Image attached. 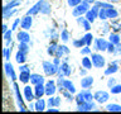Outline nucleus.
Here are the masks:
<instances>
[{"label":"nucleus","mask_w":121,"mask_h":114,"mask_svg":"<svg viewBox=\"0 0 121 114\" xmlns=\"http://www.w3.org/2000/svg\"><path fill=\"white\" fill-rule=\"evenodd\" d=\"M43 70H44V74L47 76H53L56 74H58V70L59 67L54 65L53 62H49V61H44L43 62Z\"/></svg>","instance_id":"nucleus-1"},{"label":"nucleus","mask_w":121,"mask_h":114,"mask_svg":"<svg viewBox=\"0 0 121 114\" xmlns=\"http://www.w3.org/2000/svg\"><path fill=\"white\" fill-rule=\"evenodd\" d=\"M88 10H90V3L83 1V0H82V3H81V4H78V5L74 8L73 15H74V17H81V15L86 14Z\"/></svg>","instance_id":"nucleus-2"},{"label":"nucleus","mask_w":121,"mask_h":114,"mask_svg":"<svg viewBox=\"0 0 121 114\" xmlns=\"http://www.w3.org/2000/svg\"><path fill=\"white\" fill-rule=\"evenodd\" d=\"M91 60H92L93 66L97 67V68L104 67L105 63H106V62H105V57L101 56L100 53H92V55H91Z\"/></svg>","instance_id":"nucleus-3"},{"label":"nucleus","mask_w":121,"mask_h":114,"mask_svg":"<svg viewBox=\"0 0 121 114\" xmlns=\"http://www.w3.org/2000/svg\"><path fill=\"white\" fill-rule=\"evenodd\" d=\"M93 95H95V100H96L97 103H100V104H104V103H106L110 99L108 93L105 91V90H98Z\"/></svg>","instance_id":"nucleus-4"},{"label":"nucleus","mask_w":121,"mask_h":114,"mask_svg":"<svg viewBox=\"0 0 121 114\" xmlns=\"http://www.w3.org/2000/svg\"><path fill=\"white\" fill-rule=\"evenodd\" d=\"M98 11H100V6L95 5L93 8H91V9L86 13V19H87V20H90L91 23H93L95 19L98 18Z\"/></svg>","instance_id":"nucleus-5"},{"label":"nucleus","mask_w":121,"mask_h":114,"mask_svg":"<svg viewBox=\"0 0 121 114\" xmlns=\"http://www.w3.org/2000/svg\"><path fill=\"white\" fill-rule=\"evenodd\" d=\"M107 47H108V42L105 41L104 38H98L95 42V49L96 51H107Z\"/></svg>","instance_id":"nucleus-6"},{"label":"nucleus","mask_w":121,"mask_h":114,"mask_svg":"<svg viewBox=\"0 0 121 114\" xmlns=\"http://www.w3.org/2000/svg\"><path fill=\"white\" fill-rule=\"evenodd\" d=\"M71 72H72V70H71V67L68 66V63H67V62H63V63L59 66L58 76H59V77H63V76H69Z\"/></svg>","instance_id":"nucleus-7"},{"label":"nucleus","mask_w":121,"mask_h":114,"mask_svg":"<svg viewBox=\"0 0 121 114\" xmlns=\"http://www.w3.org/2000/svg\"><path fill=\"white\" fill-rule=\"evenodd\" d=\"M57 90L56 87V82L53 81V80H49V81L45 84V95H48V96H53Z\"/></svg>","instance_id":"nucleus-8"},{"label":"nucleus","mask_w":121,"mask_h":114,"mask_svg":"<svg viewBox=\"0 0 121 114\" xmlns=\"http://www.w3.org/2000/svg\"><path fill=\"white\" fill-rule=\"evenodd\" d=\"M32 24H33V18H32V15H28V14H26L25 17L22 19V22H20V25H22V28L24 30L30 29Z\"/></svg>","instance_id":"nucleus-9"},{"label":"nucleus","mask_w":121,"mask_h":114,"mask_svg":"<svg viewBox=\"0 0 121 114\" xmlns=\"http://www.w3.org/2000/svg\"><path fill=\"white\" fill-rule=\"evenodd\" d=\"M34 94H35L37 99H40L43 95H45V85H44V84L34 85Z\"/></svg>","instance_id":"nucleus-10"},{"label":"nucleus","mask_w":121,"mask_h":114,"mask_svg":"<svg viewBox=\"0 0 121 114\" xmlns=\"http://www.w3.org/2000/svg\"><path fill=\"white\" fill-rule=\"evenodd\" d=\"M4 68H5V72H6V75L9 76V77L13 80V81H15L17 80V75H15V72H14V68H13V65L9 63V62H6L5 65H4Z\"/></svg>","instance_id":"nucleus-11"},{"label":"nucleus","mask_w":121,"mask_h":114,"mask_svg":"<svg viewBox=\"0 0 121 114\" xmlns=\"http://www.w3.org/2000/svg\"><path fill=\"white\" fill-rule=\"evenodd\" d=\"M95 108V105L92 104V101H85V103H81V104H78L77 109L79 112H88V110H92Z\"/></svg>","instance_id":"nucleus-12"},{"label":"nucleus","mask_w":121,"mask_h":114,"mask_svg":"<svg viewBox=\"0 0 121 114\" xmlns=\"http://www.w3.org/2000/svg\"><path fill=\"white\" fill-rule=\"evenodd\" d=\"M30 84H33V85L44 84V77L39 74H32L30 75Z\"/></svg>","instance_id":"nucleus-13"},{"label":"nucleus","mask_w":121,"mask_h":114,"mask_svg":"<svg viewBox=\"0 0 121 114\" xmlns=\"http://www.w3.org/2000/svg\"><path fill=\"white\" fill-rule=\"evenodd\" d=\"M24 96H25V100L32 101L33 99L35 98V94H34V89H32L30 86H25V87H24Z\"/></svg>","instance_id":"nucleus-14"},{"label":"nucleus","mask_w":121,"mask_h":114,"mask_svg":"<svg viewBox=\"0 0 121 114\" xmlns=\"http://www.w3.org/2000/svg\"><path fill=\"white\" fill-rule=\"evenodd\" d=\"M59 87H63V89H66V90H68V91H71L72 94L76 93V87H74V85L69 81V80H64V79H63L62 85H60Z\"/></svg>","instance_id":"nucleus-15"},{"label":"nucleus","mask_w":121,"mask_h":114,"mask_svg":"<svg viewBox=\"0 0 121 114\" xmlns=\"http://www.w3.org/2000/svg\"><path fill=\"white\" fill-rule=\"evenodd\" d=\"M43 3H44V0H40V1L37 3L33 8H30L26 14H28V15H35V14H38L40 11V8H42V5H43Z\"/></svg>","instance_id":"nucleus-16"},{"label":"nucleus","mask_w":121,"mask_h":114,"mask_svg":"<svg viewBox=\"0 0 121 114\" xmlns=\"http://www.w3.org/2000/svg\"><path fill=\"white\" fill-rule=\"evenodd\" d=\"M93 84V77L92 76H86V77H83L81 80V86L83 87V89H88V87L92 86Z\"/></svg>","instance_id":"nucleus-17"},{"label":"nucleus","mask_w":121,"mask_h":114,"mask_svg":"<svg viewBox=\"0 0 121 114\" xmlns=\"http://www.w3.org/2000/svg\"><path fill=\"white\" fill-rule=\"evenodd\" d=\"M77 22H78V24L82 25V28L85 30H90L91 29V22L87 20L86 18H82V15L81 17H77Z\"/></svg>","instance_id":"nucleus-18"},{"label":"nucleus","mask_w":121,"mask_h":114,"mask_svg":"<svg viewBox=\"0 0 121 114\" xmlns=\"http://www.w3.org/2000/svg\"><path fill=\"white\" fill-rule=\"evenodd\" d=\"M30 71H20V74H19V80H20V82L23 84H26L28 81H30Z\"/></svg>","instance_id":"nucleus-19"},{"label":"nucleus","mask_w":121,"mask_h":114,"mask_svg":"<svg viewBox=\"0 0 121 114\" xmlns=\"http://www.w3.org/2000/svg\"><path fill=\"white\" fill-rule=\"evenodd\" d=\"M17 37H18L19 43H20V42H25V43H28V42L30 41V36L25 32V30H22V32H19Z\"/></svg>","instance_id":"nucleus-20"},{"label":"nucleus","mask_w":121,"mask_h":114,"mask_svg":"<svg viewBox=\"0 0 121 114\" xmlns=\"http://www.w3.org/2000/svg\"><path fill=\"white\" fill-rule=\"evenodd\" d=\"M117 71H119V65H117V62H112V63H110L108 68L105 71V75H111V74H115Z\"/></svg>","instance_id":"nucleus-21"},{"label":"nucleus","mask_w":121,"mask_h":114,"mask_svg":"<svg viewBox=\"0 0 121 114\" xmlns=\"http://www.w3.org/2000/svg\"><path fill=\"white\" fill-rule=\"evenodd\" d=\"M34 109L38 110V112H43V110L45 109V101L43 100V99H38L37 103L34 104Z\"/></svg>","instance_id":"nucleus-22"},{"label":"nucleus","mask_w":121,"mask_h":114,"mask_svg":"<svg viewBox=\"0 0 121 114\" xmlns=\"http://www.w3.org/2000/svg\"><path fill=\"white\" fill-rule=\"evenodd\" d=\"M82 66H83V68L91 70V68H92V66H93L92 60H91L90 57H83V58H82Z\"/></svg>","instance_id":"nucleus-23"},{"label":"nucleus","mask_w":121,"mask_h":114,"mask_svg":"<svg viewBox=\"0 0 121 114\" xmlns=\"http://www.w3.org/2000/svg\"><path fill=\"white\" fill-rule=\"evenodd\" d=\"M110 42L111 43H113L115 46H119L120 44V36H119V33H116V32H113L110 34Z\"/></svg>","instance_id":"nucleus-24"},{"label":"nucleus","mask_w":121,"mask_h":114,"mask_svg":"<svg viewBox=\"0 0 121 114\" xmlns=\"http://www.w3.org/2000/svg\"><path fill=\"white\" fill-rule=\"evenodd\" d=\"M25 57H26V53H24V52H22V51H18V53H17V57H15V60H17V62L19 63V65H23L25 62Z\"/></svg>","instance_id":"nucleus-25"},{"label":"nucleus","mask_w":121,"mask_h":114,"mask_svg":"<svg viewBox=\"0 0 121 114\" xmlns=\"http://www.w3.org/2000/svg\"><path fill=\"white\" fill-rule=\"evenodd\" d=\"M22 3V0H14V1H11V3H9L8 5H5L4 6V11H6V10H10V9H14V6H18L19 4Z\"/></svg>","instance_id":"nucleus-26"},{"label":"nucleus","mask_w":121,"mask_h":114,"mask_svg":"<svg viewBox=\"0 0 121 114\" xmlns=\"http://www.w3.org/2000/svg\"><path fill=\"white\" fill-rule=\"evenodd\" d=\"M98 18H100L101 20H106V19L108 18L107 9H106V8H100V11H98Z\"/></svg>","instance_id":"nucleus-27"},{"label":"nucleus","mask_w":121,"mask_h":114,"mask_svg":"<svg viewBox=\"0 0 121 114\" xmlns=\"http://www.w3.org/2000/svg\"><path fill=\"white\" fill-rule=\"evenodd\" d=\"M106 109L108 110V112H121V105L119 104H108L106 106Z\"/></svg>","instance_id":"nucleus-28"},{"label":"nucleus","mask_w":121,"mask_h":114,"mask_svg":"<svg viewBox=\"0 0 121 114\" xmlns=\"http://www.w3.org/2000/svg\"><path fill=\"white\" fill-rule=\"evenodd\" d=\"M107 15H108L110 19H115V18L119 17V13H117V10L113 9V8H108L107 9Z\"/></svg>","instance_id":"nucleus-29"},{"label":"nucleus","mask_w":121,"mask_h":114,"mask_svg":"<svg viewBox=\"0 0 121 114\" xmlns=\"http://www.w3.org/2000/svg\"><path fill=\"white\" fill-rule=\"evenodd\" d=\"M40 13L42 14H49L51 13V5H49L48 3H43V5H42V8H40Z\"/></svg>","instance_id":"nucleus-30"},{"label":"nucleus","mask_w":121,"mask_h":114,"mask_svg":"<svg viewBox=\"0 0 121 114\" xmlns=\"http://www.w3.org/2000/svg\"><path fill=\"white\" fill-rule=\"evenodd\" d=\"M83 95H85V100L86 101H90L91 103L95 99V95L91 94V91H88V90H83Z\"/></svg>","instance_id":"nucleus-31"},{"label":"nucleus","mask_w":121,"mask_h":114,"mask_svg":"<svg viewBox=\"0 0 121 114\" xmlns=\"http://www.w3.org/2000/svg\"><path fill=\"white\" fill-rule=\"evenodd\" d=\"M58 49V46L56 43H52L51 46L48 47V55H52V56H56V52Z\"/></svg>","instance_id":"nucleus-32"},{"label":"nucleus","mask_w":121,"mask_h":114,"mask_svg":"<svg viewBox=\"0 0 121 114\" xmlns=\"http://www.w3.org/2000/svg\"><path fill=\"white\" fill-rule=\"evenodd\" d=\"M85 44H86V41H85V38H81V39L73 41V46H74V47H77V48H82Z\"/></svg>","instance_id":"nucleus-33"},{"label":"nucleus","mask_w":121,"mask_h":114,"mask_svg":"<svg viewBox=\"0 0 121 114\" xmlns=\"http://www.w3.org/2000/svg\"><path fill=\"white\" fill-rule=\"evenodd\" d=\"M110 90H111V94H113V95L120 94V93H121V85H119V84H115L112 87H110Z\"/></svg>","instance_id":"nucleus-34"},{"label":"nucleus","mask_w":121,"mask_h":114,"mask_svg":"<svg viewBox=\"0 0 121 114\" xmlns=\"http://www.w3.org/2000/svg\"><path fill=\"white\" fill-rule=\"evenodd\" d=\"M19 51H22L24 53H28V51H29L28 43H25V42H20V44H19Z\"/></svg>","instance_id":"nucleus-35"},{"label":"nucleus","mask_w":121,"mask_h":114,"mask_svg":"<svg viewBox=\"0 0 121 114\" xmlns=\"http://www.w3.org/2000/svg\"><path fill=\"white\" fill-rule=\"evenodd\" d=\"M60 39H62L63 42H67L68 39H69V33H68L67 29L62 30V33H60Z\"/></svg>","instance_id":"nucleus-36"},{"label":"nucleus","mask_w":121,"mask_h":114,"mask_svg":"<svg viewBox=\"0 0 121 114\" xmlns=\"http://www.w3.org/2000/svg\"><path fill=\"white\" fill-rule=\"evenodd\" d=\"M15 13H17V10H15V9H10V10L4 11V19H9L11 15H14Z\"/></svg>","instance_id":"nucleus-37"},{"label":"nucleus","mask_w":121,"mask_h":114,"mask_svg":"<svg viewBox=\"0 0 121 114\" xmlns=\"http://www.w3.org/2000/svg\"><path fill=\"white\" fill-rule=\"evenodd\" d=\"M83 38H85V41H86V46H90L91 42H92V39H93V36L91 33H87Z\"/></svg>","instance_id":"nucleus-38"},{"label":"nucleus","mask_w":121,"mask_h":114,"mask_svg":"<svg viewBox=\"0 0 121 114\" xmlns=\"http://www.w3.org/2000/svg\"><path fill=\"white\" fill-rule=\"evenodd\" d=\"M81 3H82V0H68V5H69L71 8H76Z\"/></svg>","instance_id":"nucleus-39"},{"label":"nucleus","mask_w":121,"mask_h":114,"mask_svg":"<svg viewBox=\"0 0 121 114\" xmlns=\"http://www.w3.org/2000/svg\"><path fill=\"white\" fill-rule=\"evenodd\" d=\"M4 39L6 41V43H10V41H11V30H6V32L4 33Z\"/></svg>","instance_id":"nucleus-40"},{"label":"nucleus","mask_w":121,"mask_h":114,"mask_svg":"<svg viewBox=\"0 0 121 114\" xmlns=\"http://www.w3.org/2000/svg\"><path fill=\"white\" fill-rule=\"evenodd\" d=\"M107 52H108V53H116V46L113 44V43H111V42H110V43H108V47H107Z\"/></svg>","instance_id":"nucleus-41"},{"label":"nucleus","mask_w":121,"mask_h":114,"mask_svg":"<svg viewBox=\"0 0 121 114\" xmlns=\"http://www.w3.org/2000/svg\"><path fill=\"white\" fill-rule=\"evenodd\" d=\"M10 53H11V48H4V58H5V61L10 58Z\"/></svg>","instance_id":"nucleus-42"},{"label":"nucleus","mask_w":121,"mask_h":114,"mask_svg":"<svg viewBox=\"0 0 121 114\" xmlns=\"http://www.w3.org/2000/svg\"><path fill=\"white\" fill-rule=\"evenodd\" d=\"M96 5H97V6H100V8H106V9H108V8H113V6L111 5V4H106V3H100V1H98V3H96Z\"/></svg>","instance_id":"nucleus-43"},{"label":"nucleus","mask_w":121,"mask_h":114,"mask_svg":"<svg viewBox=\"0 0 121 114\" xmlns=\"http://www.w3.org/2000/svg\"><path fill=\"white\" fill-rule=\"evenodd\" d=\"M81 53L82 55H91V48H88V46H86L85 48L81 49Z\"/></svg>","instance_id":"nucleus-44"},{"label":"nucleus","mask_w":121,"mask_h":114,"mask_svg":"<svg viewBox=\"0 0 121 114\" xmlns=\"http://www.w3.org/2000/svg\"><path fill=\"white\" fill-rule=\"evenodd\" d=\"M112 25H113V32H116V33L121 32V24H116V23H112Z\"/></svg>","instance_id":"nucleus-45"},{"label":"nucleus","mask_w":121,"mask_h":114,"mask_svg":"<svg viewBox=\"0 0 121 114\" xmlns=\"http://www.w3.org/2000/svg\"><path fill=\"white\" fill-rule=\"evenodd\" d=\"M48 106H49V108H51V106H56V100H54V98L49 96V99H48Z\"/></svg>","instance_id":"nucleus-46"},{"label":"nucleus","mask_w":121,"mask_h":114,"mask_svg":"<svg viewBox=\"0 0 121 114\" xmlns=\"http://www.w3.org/2000/svg\"><path fill=\"white\" fill-rule=\"evenodd\" d=\"M19 71H29V67L25 66V65H20V67H19Z\"/></svg>","instance_id":"nucleus-47"},{"label":"nucleus","mask_w":121,"mask_h":114,"mask_svg":"<svg viewBox=\"0 0 121 114\" xmlns=\"http://www.w3.org/2000/svg\"><path fill=\"white\" fill-rule=\"evenodd\" d=\"M115 82H116V81H115V79H110V80H108V82H107L108 87H112L113 85H115Z\"/></svg>","instance_id":"nucleus-48"},{"label":"nucleus","mask_w":121,"mask_h":114,"mask_svg":"<svg viewBox=\"0 0 121 114\" xmlns=\"http://www.w3.org/2000/svg\"><path fill=\"white\" fill-rule=\"evenodd\" d=\"M19 23H20V20H19V19H17V20L14 22V24H13V28H11V29H17V27H18V24H19Z\"/></svg>","instance_id":"nucleus-49"},{"label":"nucleus","mask_w":121,"mask_h":114,"mask_svg":"<svg viewBox=\"0 0 121 114\" xmlns=\"http://www.w3.org/2000/svg\"><path fill=\"white\" fill-rule=\"evenodd\" d=\"M54 100H56V106L58 108V106L60 105V98H54Z\"/></svg>","instance_id":"nucleus-50"},{"label":"nucleus","mask_w":121,"mask_h":114,"mask_svg":"<svg viewBox=\"0 0 121 114\" xmlns=\"http://www.w3.org/2000/svg\"><path fill=\"white\" fill-rule=\"evenodd\" d=\"M53 63H54V65H57V66L59 67V57H56V58H54V61H53Z\"/></svg>","instance_id":"nucleus-51"},{"label":"nucleus","mask_w":121,"mask_h":114,"mask_svg":"<svg viewBox=\"0 0 121 114\" xmlns=\"http://www.w3.org/2000/svg\"><path fill=\"white\" fill-rule=\"evenodd\" d=\"M6 30H8V25H6V24H4V25H3V33H5Z\"/></svg>","instance_id":"nucleus-52"},{"label":"nucleus","mask_w":121,"mask_h":114,"mask_svg":"<svg viewBox=\"0 0 121 114\" xmlns=\"http://www.w3.org/2000/svg\"><path fill=\"white\" fill-rule=\"evenodd\" d=\"M107 1H108V3H119L120 0H107Z\"/></svg>","instance_id":"nucleus-53"},{"label":"nucleus","mask_w":121,"mask_h":114,"mask_svg":"<svg viewBox=\"0 0 121 114\" xmlns=\"http://www.w3.org/2000/svg\"><path fill=\"white\" fill-rule=\"evenodd\" d=\"M86 70H87V68H85V70H81V75H86Z\"/></svg>","instance_id":"nucleus-54"}]
</instances>
